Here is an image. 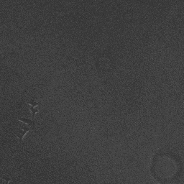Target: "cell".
I'll list each match as a JSON object with an SVG mask.
<instances>
[{"label": "cell", "mask_w": 184, "mask_h": 184, "mask_svg": "<svg viewBox=\"0 0 184 184\" xmlns=\"http://www.w3.org/2000/svg\"><path fill=\"white\" fill-rule=\"evenodd\" d=\"M31 129H32V128H31L30 127H28V126H24V127H22V129L20 131V132L17 134V137L20 139V144L22 143V139H23V137H24V136H25V135H26V134L28 133V132H29Z\"/></svg>", "instance_id": "6da1fadb"}, {"label": "cell", "mask_w": 184, "mask_h": 184, "mask_svg": "<svg viewBox=\"0 0 184 184\" xmlns=\"http://www.w3.org/2000/svg\"><path fill=\"white\" fill-rule=\"evenodd\" d=\"M28 104H30V105H32V107H31L30 109H31V111H32V118L35 119V117L36 113H38V112H39L38 109H35V107L36 106H37V105L40 104H39V103H37V102H35L34 99H32V100H31V101H28Z\"/></svg>", "instance_id": "7a4b0ae2"}, {"label": "cell", "mask_w": 184, "mask_h": 184, "mask_svg": "<svg viewBox=\"0 0 184 184\" xmlns=\"http://www.w3.org/2000/svg\"><path fill=\"white\" fill-rule=\"evenodd\" d=\"M19 121L27 123L29 125V127H30L32 129H35V123L34 121H32V120H29L28 118H20L19 119Z\"/></svg>", "instance_id": "3957f363"}]
</instances>
